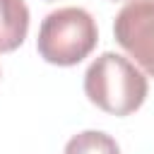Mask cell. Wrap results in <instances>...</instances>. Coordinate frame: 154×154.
Wrapping results in <instances>:
<instances>
[{
	"label": "cell",
	"mask_w": 154,
	"mask_h": 154,
	"mask_svg": "<svg viewBox=\"0 0 154 154\" xmlns=\"http://www.w3.org/2000/svg\"><path fill=\"white\" fill-rule=\"evenodd\" d=\"M149 84L142 70L135 67L128 58L118 53H101L84 72V94L87 99L111 113V116H130L147 99Z\"/></svg>",
	"instance_id": "cell-1"
},
{
	"label": "cell",
	"mask_w": 154,
	"mask_h": 154,
	"mask_svg": "<svg viewBox=\"0 0 154 154\" xmlns=\"http://www.w3.org/2000/svg\"><path fill=\"white\" fill-rule=\"evenodd\" d=\"M99 41L94 17L82 7H60L46 14L38 29L36 48L38 55L60 67L77 65L84 60Z\"/></svg>",
	"instance_id": "cell-2"
},
{
	"label": "cell",
	"mask_w": 154,
	"mask_h": 154,
	"mask_svg": "<svg viewBox=\"0 0 154 154\" xmlns=\"http://www.w3.org/2000/svg\"><path fill=\"white\" fill-rule=\"evenodd\" d=\"M113 36L120 48L154 77V0H130L116 14Z\"/></svg>",
	"instance_id": "cell-3"
},
{
	"label": "cell",
	"mask_w": 154,
	"mask_h": 154,
	"mask_svg": "<svg viewBox=\"0 0 154 154\" xmlns=\"http://www.w3.org/2000/svg\"><path fill=\"white\" fill-rule=\"evenodd\" d=\"M29 31V7L24 0H0V53L19 48Z\"/></svg>",
	"instance_id": "cell-4"
},
{
	"label": "cell",
	"mask_w": 154,
	"mask_h": 154,
	"mask_svg": "<svg viewBox=\"0 0 154 154\" xmlns=\"http://www.w3.org/2000/svg\"><path fill=\"white\" fill-rule=\"evenodd\" d=\"M65 154H120L118 142L101 130H84L70 137Z\"/></svg>",
	"instance_id": "cell-5"
},
{
	"label": "cell",
	"mask_w": 154,
	"mask_h": 154,
	"mask_svg": "<svg viewBox=\"0 0 154 154\" xmlns=\"http://www.w3.org/2000/svg\"><path fill=\"white\" fill-rule=\"evenodd\" d=\"M113 2H120V0H113Z\"/></svg>",
	"instance_id": "cell-6"
}]
</instances>
